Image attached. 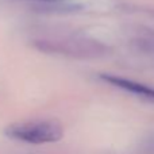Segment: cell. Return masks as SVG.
<instances>
[{
  "mask_svg": "<svg viewBox=\"0 0 154 154\" xmlns=\"http://www.w3.org/2000/svg\"><path fill=\"white\" fill-rule=\"evenodd\" d=\"M35 49L48 54L72 57V58H99L108 51L100 41L79 35H54L32 41Z\"/></svg>",
  "mask_w": 154,
  "mask_h": 154,
  "instance_id": "obj_1",
  "label": "cell"
},
{
  "mask_svg": "<svg viewBox=\"0 0 154 154\" xmlns=\"http://www.w3.org/2000/svg\"><path fill=\"white\" fill-rule=\"evenodd\" d=\"M135 46L142 53H147L154 58V35H143L137 38Z\"/></svg>",
  "mask_w": 154,
  "mask_h": 154,
  "instance_id": "obj_4",
  "label": "cell"
},
{
  "mask_svg": "<svg viewBox=\"0 0 154 154\" xmlns=\"http://www.w3.org/2000/svg\"><path fill=\"white\" fill-rule=\"evenodd\" d=\"M100 79L104 80L106 82L114 85L116 88L120 89H125L130 93H135V95L143 96V97H149V99H154V88L149 87L146 84H142V82L134 81L130 79H125V77L120 76H115V75H100Z\"/></svg>",
  "mask_w": 154,
  "mask_h": 154,
  "instance_id": "obj_3",
  "label": "cell"
},
{
  "mask_svg": "<svg viewBox=\"0 0 154 154\" xmlns=\"http://www.w3.org/2000/svg\"><path fill=\"white\" fill-rule=\"evenodd\" d=\"M10 138L26 143L41 145L57 142L64 135V128L58 122L51 120H34L12 125L5 130Z\"/></svg>",
  "mask_w": 154,
  "mask_h": 154,
  "instance_id": "obj_2",
  "label": "cell"
},
{
  "mask_svg": "<svg viewBox=\"0 0 154 154\" xmlns=\"http://www.w3.org/2000/svg\"><path fill=\"white\" fill-rule=\"evenodd\" d=\"M15 2L27 3V4L37 5L41 10H48V8L53 7L54 4H61V3H68V0H15Z\"/></svg>",
  "mask_w": 154,
  "mask_h": 154,
  "instance_id": "obj_5",
  "label": "cell"
}]
</instances>
